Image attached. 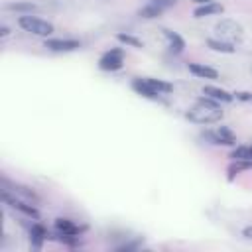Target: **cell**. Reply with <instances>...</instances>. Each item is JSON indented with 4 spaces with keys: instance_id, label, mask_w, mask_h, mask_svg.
<instances>
[{
    "instance_id": "cell-1",
    "label": "cell",
    "mask_w": 252,
    "mask_h": 252,
    "mask_svg": "<svg viewBox=\"0 0 252 252\" xmlns=\"http://www.w3.org/2000/svg\"><path fill=\"white\" fill-rule=\"evenodd\" d=\"M187 118L195 124H213L222 118V108L213 98H201L187 110Z\"/></svg>"
},
{
    "instance_id": "cell-2",
    "label": "cell",
    "mask_w": 252,
    "mask_h": 252,
    "mask_svg": "<svg viewBox=\"0 0 252 252\" xmlns=\"http://www.w3.org/2000/svg\"><path fill=\"white\" fill-rule=\"evenodd\" d=\"M132 89L148 98H158L159 94H167L173 91V87L161 79H152V77H144V79H134L132 81Z\"/></svg>"
},
{
    "instance_id": "cell-3",
    "label": "cell",
    "mask_w": 252,
    "mask_h": 252,
    "mask_svg": "<svg viewBox=\"0 0 252 252\" xmlns=\"http://www.w3.org/2000/svg\"><path fill=\"white\" fill-rule=\"evenodd\" d=\"M215 32H217L219 39L228 41V43H232V45L238 43V41H242V37H244V28H242L238 22L228 20V18L220 20V22L215 26Z\"/></svg>"
},
{
    "instance_id": "cell-4",
    "label": "cell",
    "mask_w": 252,
    "mask_h": 252,
    "mask_svg": "<svg viewBox=\"0 0 252 252\" xmlns=\"http://www.w3.org/2000/svg\"><path fill=\"white\" fill-rule=\"evenodd\" d=\"M18 26H20L22 30L33 33V35H43V37H47V35L53 33V24H49V22H45V20H41V18H35V16H28V14L18 18Z\"/></svg>"
},
{
    "instance_id": "cell-5",
    "label": "cell",
    "mask_w": 252,
    "mask_h": 252,
    "mask_svg": "<svg viewBox=\"0 0 252 252\" xmlns=\"http://www.w3.org/2000/svg\"><path fill=\"white\" fill-rule=\"evenodd\" d=\"M203 138H207L211 144H217V146H234L236 144V134L228 126H219V128L207 130L203 134Z\"/></svg>"
},
{
    "instance_id": "cell-6",
    "label": "cell",
    "mask_w": 252,
    "mask_h": 252,
    "mask_svg": "<svg viewBox=\"0 0 252 252\" xmlns=\"http://www.w3.org/2000/svg\"><path fill=\"white\" fill-rule=\"evenodd\" d=\"M122 63H124V53H122V49H110V51H106V53L100 57L98 67H100L102 71H118V69L122 67Z\"/></svg>"
},
{
    "instance_id": "cell-7",
    "label": "cell",
    "mask_w": 252,
    "mask_h": 252,
    "mask_svg": "<svg viewBox=\"0 0 252 252\" xmlns=\"http://www.w3.org/2000/svg\"><path fill=\"white\" fill-rule=\"evenodd\" d=\"M45 47L51 51H73L79 47L77 39H45Z\"/></svg>"
},
{
    "instance_id": "cell-8",
    "label": "cell",
    "mask_w": 252,
    "mask_h": 252,
    "mask_svg": "<svg viewBox=\"0 0 252 252\" xmlns=\"http://www.w3.org/2000/svg\"><path fill=\"white\" fill-rule=\"evenodd\" d=\"M55 228H57L59 236H77L81 232V228L69 219H57L55 220Z\"/></svg>"
},
{
    "instance_id": "cell-9",
    "label": "cell",
    "mask_w": 252,
    "mask_h": 252,
    "mask_svg": "<svg viewBox=\"0 0 252 252\" xmlns=\"http://www.w3.org/2000/svg\"><path fill=\"white\" fill-rule=\"evenodd\" d=\"M203 94H205L207 98L220 100V102H230V100L234 98V94H230L228 91L219 89V87H205V89H203Z\"/></svg>"
},
{
    "instance_id": "cell-10",
    "label": "cell",
    "mask_w": 252,
    "mask_h": 252,
    "mask_svg": "<svg viewBox=\"0 0 252 252\" xmlns=\"http://www.w3.org/2000/svg\"><path fill=\"white\" fill-rule=\"evenodd\" d=\"M189 71L201 79H217L219 73L213 69V67H207V65H201V63H189Z\"/></svg>"
},
{
    "instance_id": "cell-11",
    "label": "cell",
    "mask_w": 252,
    "mask_h": 252,
    "mask_svg": "<svg viewBox=\"0 0 252 252\" xmlns=\"http://www.w3.org/2000/svg\"><path fill=\"white\" fill-rule=\"evenodd\" d=\"M222 10H224V8H222L220 4H217V2H209V4H203V6L195 8L193 16H195V18H203V16H211V14H220Z\"/></svg>"
},
{
    "instance_id": "cell-12",
    "label": "cell",
    "mask_w": 252,
    "mask_h": 252,
    "mask_svg": "<svg viewBox=\"0 0 252 252\" xmlns=\"http://www.w3.org/2000/svg\"><path fill=\"white\" fill-rule=\"evenodd\" d=\"M163 35H165V39H167V43H169V47L173 49V51H183V47H185V41H183V37L181 35H177L175 32H171V30H163Z\"/></svg>"
},
{
    "instance_id": "cell-13",
    "label": "cell",
    "mask_w": 252,
    "mask_h": 252,
    "mask_svg": "<svg viewBox=\"0 0 252 252\" xmlns=\"http://www.w3.org/2000/svg\"><path fill=\"white\" fill-rule=\"evenodd\" d=\"M30 236H32V240H33L35 246H41V242L47 238V228H45L43 224L35 222V224H32V228H30Z\"/></svg>"
},
{
    "instance_id": "cell-14",
    "label": "cell",
    "mask_w": 252,
    "mask_h": 252,
    "mask_svg": "<svg viewBox=\"0 0 252 252\" xmlns=\"http://www.w3.org/2000/svg\"><path fill=\"white\" fill-rule=\"evenodd\" d=\"M207 45L213 51H220V53H234V45L222 39H207Z\"/></svg>"
},
{
    "instance_id": "cell-15",
    "label": "cell",
    "mask_w": 252,
    "mask_h": 252,
    "mask_svg": "<svg viewBox=\"0 0 252 252\" xmlns=\"http://www.w3.org/2000/svg\"><path fill=\"white\" fill-rule=\"evenodd\" d=\"M232 159H240V161H252V146H238L230 152Z\"/></svg>"
},
{
    "instance_id": "cell-16",
    "label": "cell",
    "mask_w": 252,
    "mask_h": 252,
    "mask_svg": "<svg viewBox=\"0 0 252 252\" xmlns=\"http://www.w3.org/2000/svg\"><path fill=\"white\" fill-rule=\"evenodd\" d=\"M6 10H10V12H24V14H30V12L35 10V4H32V2H10V4H6Z\"/></svg>"
},
{
    "instance_id": "cell-17",
    "label": "cell",
    "mask_w": 252,
    "mask_h": 252,
    "mask_svg": "<svg viewBox=\"0 0 252 252\" xmlns=\"http://www.w3.org/2000/svg\"><path fill=\"white\" fill-rule=\"evenodd\" d=\"M161 12H163V8H159V6L154 4V2H148L144 8H140L138 14H140L142 18H156V16H159Z\"/></svg>"
},
{
    "instance_id": "cell-18",
    "label": "cell",
    "mask_w": 252,
    "mask_h": 252,
    "mask_svg": "<svg viewBox=\"0 0 252 252\" xmlns=\"http://www.w3.org/2000/svg\"><path fill=\"white\" fill-rule=\"evenodd\" d=\"M118 39L122 43H128V45H134V47H142V41L136 39L134 35H128V33H118Z\"/></svg>"
},
{
    "instance_id": "cell-19",
    "label": "cell",
    "mask_w": 252,
    "mask_h": 252,
    "mask_svg": "<svg viewBox=\"0 0 252 252\" xmlns=\"http://www.w3.org/2000/svg\"><path fill=\"white\" fill-rule=\"evenodd\" d=\"M234 96L240 98V100H252V93H236Z\"/></svg>"
},
{
    "instance_id": "cell-20",
    "label": "cell",
    "mask_w": 252,
    "mask_h": 252,
    "mask_svg": "<svg viewBox=\"0 0 252 252\" xmlns=\"http://www.w3.org/2000/svg\"><path fill=\"white\" fill-rule=\"evenodd\" d=\"M242 234H244L246 238H252V226H246V228L242 230Z\"/></svg>"
},
{
    "instance_id": "cell-21",
    "label": "cell",
    "mask_w": 252,
    "mask_h": 252,
    "mask_svg": "<svg viewBox=\"0 0 252 252\" xmlns=\"http://www.w3.org/2000/svg\"><path fill=\"white\" fill-rule=\"evenodd\" d=\"M195 2H199V4H209V2H213V0H195Z\"/></svg>"
}]
</instances>
